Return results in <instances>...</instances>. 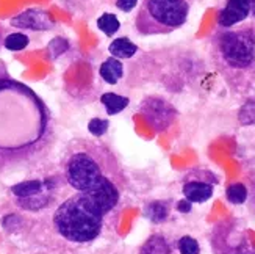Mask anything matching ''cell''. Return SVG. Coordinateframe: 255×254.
I'll return each mask as SVG.
<instances>
[{"label": "cell", "mask_w": 255, "mask_h": 254, "mask_svg": "<svg viewBox=\"0 0 255 254\" xmlns=\"http://www.w3.org/2000/svg\"><path fill=\"white\" fill-rule=\"evenodd\" d=\"M53 138V119L46 102L11 77L0 61V174L41 159Z\"/></svg>", "instance_id": "6da1fadb"}, {"label": "cell", "mask_w": 255, "mask_h": 254, "mask_svg": "<svg viewBox=\"0 0 255 254\" xmlns=\"http://www.w3.org/2000/svg\"><path fill=\"white\" fill-rule=\"evenodd\" d=\"M64 178L77 193H85L108 215L126 189L123 168L108 146L99 140L77 141L64 163Z\"/></svg>", "instance_id": "7a4b0ae2"}, {"label": "cell", "mask_w": 255, "mask_h": 254, "mask_svg": "<svg viewBox=\"0 0 255 254\" xmlns=\"http://www.w3.org/2000/svg\"><path fill=\"white\" fill-rule=\"evenodd\" d=\"M107 214L91 196L75 193L61 203L53 214L57 233L74 244H88L102 233Z\"/></svg>", "instance_id": "3957f363"}, {"label": "cell", "mask_w": 255, "mask_h": 254, "mask_svg": "<svg viewBox=\"0 0 255 254\" xmlns=\"http://www.w3.org/2000/svg\"><path fill=\"white\" fill-rule=\"evenodd\" d=\"M213 60L227 79H246L255 71V28H221L213 38Z\"/></svg>", "instance_id": "277c9868"}, {"label": "cell", "mask_w": 255, "mask_h": 254, "mask_svg": "<svg viewBox=\"0 0 255 254\" xmlns=\"http://www.w3.org/2000/svg\"><path fill=\"white\" fill-rule=\"evenodd\" d=\"M190 9V0H144L135 17V28L142 36L169 35L186 24Z\"/></svg>", "instance_id": "5b68a950"}, {"label": "cell", "mask_w": 255, "mask_h": 254, "mask_svg": "<svg viewBox=\"0 0 255 254\" xmlns=\"http://www.w3.org/2000/svg\"><path fill=\"white\" fill-rule=\"evenodd\" d=\"M57 187L58 185L55 179H30L13 185L9 190L20 209L41 211L52 203Z\"/></svg>", "instance_id": "8992f818"}, {"label": "cell", "mask_w": 255, "mask_h": 254, "mask_svg": "<svg viewBox=\"0 0 255 254\" xmlns=\"http://www.w3.org/2000/svg\"><path fill=\"white\" fill-rule=\"evenodd\" d=\"M141 112L155 130H166L175 116V110L171 104L160 97H147L141 104Z\"/></svg>", "instance_id": "52a82bcc"}, {"label": "cell", "mask_w": 255, "mask_h": 254, "mask_svg": "<svg viewBox=\"0 0 255 254\" xmlns=\"http://www.w3.org/2000/svg\"><path fill=\"white\" fill-rule=\"evenodd\" d=\"M9 24L20 30L31 31H49L55 27V20L47 11L39 8H28L22 13L16 14L9 20Z\"/></svg>", "instance_id": "ba28073f"}, {"label": "cell", "mask_w": 255, "mask_h": 254, "mask_svg": "<svg viewBox=\"0 0 255 254\" xmlns=\"http://www.w3.org/2000/svg\"><path fill=\"white\" fill-rule=\"evenodd\" d=\"M251 16L249 0H226V5L218 13L219 28H232Z\"/></svg>", "instance_id": "9c48e42d"}, {"label": "cell", "mask_w": 255, "mask_h": 254, "mask_svg": "<svg viewBox=\"0 0 255 254\" xmlns=\"http://www.w3.org/2000/svg\"><path fill=\"white\" fill-rule=\"evenodd\" d=\"M183 196L190 203L202 204L213 196V184L207 181H188L183 184Z\"/></svg>", "instance_id": "30bf717a"}, {"label": "cell", "mask_w": 255, "mask_h": 254, "mask_svg": "<svg viewBox=\"0 0 255 254\" xmlns=\"http://www.w3.org/2000/svg\"><path fill=\"white\" fill-rule=\"evenodd\" d=\"M99 74H101L104 82H107L108 85H116L124 74V64L121 60H118L115 57H110L101 64Z\"/></svg>", "instance_id": "8fae6325"}, {"label": "cell", "mask_w": 255, "mask_h": 254, "mask_svg": "<svg viewBox=\"0 0 255 254\" xmlns=\"http://www.w3.org/2000/svg\"><path fill=\"white\" fill-rule=\"evenodd\" d=\"M108 52L112 53V57L118 60H128L133 55H136L138 46L133 41H130L127 36H123L112 41V44L108 46Z\"/></svg>", "instance_id": "7c38bea8"}, {"label": "cell", "mask_w": 255, "mask_h": 254, "mask_svg": "<svg viewBox=\"0 0 255 254\" xmlns=\"http://www.w3.org/2000/svg\"><path fill=\"white\" fill-rule=\"evenodd\" d=\"M101 102L105 107L107 115L108 116H113V115H118L119 112H123V110L127 108L130 99L126 97V96L115 94V93H104L101 96Z\"/></svg>", "instance_id": "4fadbf2b"}, {"label": "cell", "mask_w": 255, "mask_h": 254, "mask_svg": "<svg viewBox=\"0 0 255 254\" xmlns=\"http://www.w3.org/2000/svg\"><path fill=\"white\" fill-rule=\"evenodd\" d=\"M172 248L168 239L161 234L150 236L141 248V254H171Z\"/></svg>", "instance_id": "5bb4252c"}, {"label": "cell", "mask_w": 255, "mask_h": 254, "mask_svg": "<svg viewBox=\"0 0 255 254\" xmlns=\"http://www.w3.org/2000/svg\"><path fill=\"white\" fill-rule=\"evenodd\" d=\"M169 204L166 201H150L144 207V215H146L152 223H163L169 217Z\"/></svg>", "instance_id": "9a60e30c"}, {"label": "cell", "mask_w": 255, "mask_h": 254, "mask_svg": "<svg viewBox=\"0 0 255 254\" xmlns=\"http://www.w3.org/2000/svg\"><path fill=\"white\" fill-rule=\"evenodd\" d=\"M97 27L101 31H104L107 36H113L115 33L121 28V22L113 13H104L97 17Z\"/></svg>", "instance_id": "2e32d148"}, {"label": "cell", "mask_w": 255, "mask_h": 254, "mask_svg": "<svg viewBox=\"0 0 255 254\" xmlns=\"http://www.w3.org/2000/svg\"><path fill=\"white\" fill-rule=\"evenodd\" d=\"M226 196H227V201L235 204V206H240V204H245L246 200H248V187L241 182H237V184H232L227 187L226 190Z\"/></svg>", "instance_id": "e0dca14e"}, {"label": "cell", "mask_w": 255, "mask_h": 254, "mask_svg": "<svg viewBox=\"0 0 255 254\" xmlns=\"http://www.w3.org/2000/svg\"><path fill=\"white\" fill-rule=\"evenodd\" d=\"M30 44V38L25 35V33H9V35L3 39V46L5 49L11 50V52H19V50H24L27 46Z\"/></svg>", "instance_id": "ac0fdd59"}, {"label": "cell", "mask_w": 255, "mask_h": 254, "mask_svg": "<svg viewBox=\"0 0 255 254\" xmlns=\"http://www.w3.org/2000/svg\"><path fill=\"white\" fill-rule=\"evenodd\" d=\"M177 248L180 254H201V247L199 242L191 236H183L177 242Z\"/></svg>", "instance_id": "d6986e66"}, {"label": "cell", "mask_w": 255, "mask_h": 254, "mask_svg": "<svg viewBox=\"0 0 255 254\" xmlns=\"http://www.w3.org/2000/svg\"><path fill=\"white\" fill-rule=\"evenodd\" d=\"M110 127L108 119H102V118H93L90 123H88V130L90 134L96 138H101L107 134V130Z\"/></svg>", "instance_id": "ffe728a7"}, {"label": "cell", "mask_w": 255, "mask_h": 254, "mask_svg": "<svg viewBox=\"0 0 255 254\" xmlns=\"http://www.w3.org/2000/svg\"><path fill=\"white\" fill-rule=\"evenodd\" d=\"M68 49H69V41L66 38H53V41L49 44V52L52 58L60 57Z\"/></svg>", "instance_id": "44dd1931"}, {"label": "cell", "mask_w": 255, "mask_h": 254, "mask_svg": "<svg viewBox=\"0 0 255 254\" xmlns=\"http://www.w3.org/2000/svg\"><path fill=\"white\" fill-rule=\"evenodd\" d=\"M138 0H116V6L124 11V13H130V11L136 6Z\"/></svg>", "instance_id": "7402d4cb"}, {"label": "cell", "mask_w": 255, "mask_h": 254, "mask_svg": "<svg viewBox=\"0 0 255 254\" xmlns=\"http://www.w3.org/2000/svg\"><path fill=\"white\" fill-rule=\"evenodd\" d=\"M191 207H193V203H190L188 200H182V201L177 203V211H179L180 214H190Z\"/></svg>", "instance_id": "603a6c76"}, {"label": "cell", "mask_w": 255, "mask_h": 254, "mask_svg": "<svg viewBox=\"0 0 255 254\" xmlns=\"http://www.w3.org/2000/svg\"><path fill=\"white\" fill-rule=\"evenodd\" d=\"M251 2V16L255 17V0H249Z\"/></svg>", "instance_id": "cb8c5ba5"}]
</instances>
